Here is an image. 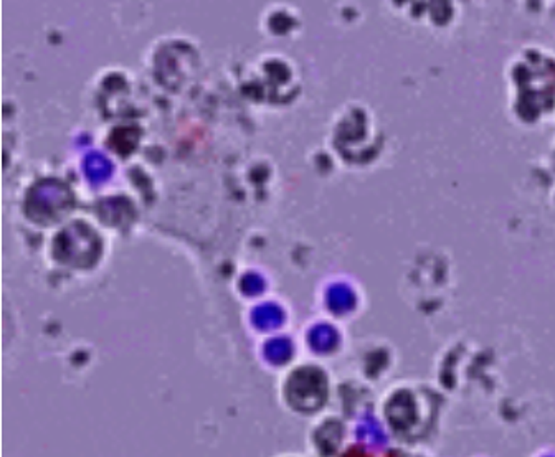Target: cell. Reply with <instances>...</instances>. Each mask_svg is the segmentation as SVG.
Here are the masks:
<instances>
[{
    "label": "cell",
    "mask_w": 555,
    "mask_h": 457,
    "mask_svg": "<svg viewBox=\"0 0 555 457\" xmlns=\"http://www.w3.org/2000/svg\"><path fill=\"white\" fill-rule=\"evenodd\" d=\"M99 238L87 223H71L55 239V256L66 264L87 268L99 256Z\"/></svg>",
    "instance_id": "1"
},
{
    "label": "cell",
    "mask_w": 555,
    "mask_h": 457,
    "mask_svg": "<svg viewBox=\"0 0 555 457\" xmlns=\"http://www.w3.org/2000/svg\"><path fill=\"white\" fill-rule=\"evenodd\" d=\"M70 190L57 180H45L31 188L27 200V213L37 221H57L70 210Z\"/></svg>",
    "instance_id": "2"
},
{
    "label": "cell",
    "mask_w": 555,
    "mask_h": 457,
    "mask_svg": "<svg viewBox=\"0 0 555 457\" xmlns=\"http://www.w3.org/2000/svg\"><path fill=\"white\" fill-rule=\"evenodd\" d=\"M83 170L91 182L99 183V182H106V180L111 177L112 165L103 153L91 152L84 157Z\"/></svg>",
    "instance_id": "3"
},
{
    "label": "cell",
    "mask_w": 555,
    "mask_h": 457,
    "mask_svg": "<svg viewBox=\"0 0 555 457\" xmlns=\"http://www.w3.org/2000/svg\"><path fill=\"white\" fill-rule=\"evenodd\" d=\"M327 304L332 310L339 312L341 314V312H347L354 307L355 296L354 292L350 291L349 286H346V284H336V286L329 289Z\"/></svg>",
    "instance_id": "4"
},
{
    "label": "cell",
    "mask_w": 555,
    "mask_h": 457,
    "mask_svg": "<svg viewBox=\"0 0 555 457\" xmlns=\"http://www.w3.org/2000/svg\"><path fill=\"white\" fill-rule=\"evenodd\" d=\"M253 322L260 329H273L283 322V312L273 304L261 306L253 312Z\"/></svg>",
    "instance_id": "5"
},
{
    "label": "cell",
    "mask_w": 555,
    "mask_h": 457,
    "mask_svg": "<svg viewBox=\"0 0 555 457\" xmlns=\"http://www.w3.org/2000/svg\"><path fill=\"white\" fill-rule=\"evenodd\" d=\"M309 342L316 350L326 352L329 348H332L337 342L336 330L327 327V325H319V327L313 329V332L309 334Z\"/></svg>",
    "instance_id": "6"
},
{
    "label": "cell",
    "mask_w": 555,
    "mask_h": 457,
    "mask_svg": "<svg viewBox=\"0 0 555 457\" xmlns=\"http://www.w3.org/2000/svg\"><path fill=\"white\" fill-rule=\"evenodd\" d=\"M266 359L273 364H281V361L288 360L291 357V343L286 338H274V340L268 342V345L265 348Z\"/></svg>",
    "instance_id": "7"
},
{
    "label": "cell",
    "mask_w": 555,
    "mask_h": 457,
    "mask_svg": "<svg viewBox=\"0 0 555 457\" xmlns=\"http://www.w3.org/2000/svg\"><path fill=\"white\" fill-rule=\"evenodd\" d=\"M242 289L248 296H255V294H260L265 289V280L261 279V276L250 273L242 279Z\"/></svg>",
    "instance_id": "8"
}]
</instances>
